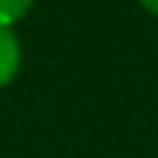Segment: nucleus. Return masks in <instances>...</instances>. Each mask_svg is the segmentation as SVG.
I'll use <instances>...</instances> for the list:
<instances>
[{"label": "nucleus", "mask_w": 158, "mask_h": 158, "mask_svg": "<svg viewBox=\"0 0 158 158\" xmlns=\"http://www.w3.org/2000/svg\"><path fill=\"white\" fill-rule=\"evenodd\" d=\"M18 70H21V41L15 29L0 23V88L15 82Z\"/></svg>", "instance_id": "nucleus-1"}, {"label": "nucleus", "mask_w": 158, "mask_h": 158, "mask_svg": "<svg viewBox=\"0 0 158 158\" xmlns=\"http://www.w3.org/2000/svg\"><path fill=\"white\" fill-rule=\"evenodd\" d=\"M32 6H35V0H0V23L12 29L32 12Z\"/></svg>", "instance_id": "nucleus-2"}, {"label": "nucleus", "mask_w": 158, "mask_h": 158, "mask_svg": "<svg viewBox=\"0 0 158 158\" xmlns=\"http://www.w3.org/2000/svg\"><path fill=\"white\" fill-rule=\"evenodd\" d=\"M138 3L143 6V12H149V15L158 18V0H138Z\"/></svg>", "instance_id": "nucleus-3"}]
</instances>
